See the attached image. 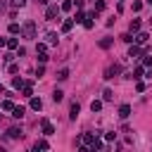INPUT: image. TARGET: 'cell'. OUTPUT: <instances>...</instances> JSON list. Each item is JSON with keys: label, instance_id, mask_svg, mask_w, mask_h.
I'll return each instance as SVG.
<instances>
[{"label": "cell", "instance_id": "30", "mask_svg": "<svg viewBox=\"0 0 152 152\" xmlns=\"http://www.w3.org/2000/svg\"><path fill=\"white\" fill-rule=\"evenodd\" d=\"M95 10H97V12H102V10H104V2H102V0H97V2H95Z\"/></svg>", "mask_w": 152, "mask_h": 152}, {"label": "cell", "instance_id": "14", "mask_svg": "<svg viewBox=\"0 0 152 152\" xmlns=\"http://www.w3.org/2000/svg\"><path fill=\"white\" fill-rule=\"evenodd\" d=\"M21 93H24L26 97H31V95H33V86H31V81H28V83H24V88H21Z\"/></svg>", "mask_w": 152, "mask_h": 152}, {"label": "cell", "instance_id": "24", "mask_svg": "<svg viewBox=\"0 0 152 152\" xmlns=\"http://www.w3.org/2000/svg\"><path fill=\"white\" fill-rule=\"evenodd\" d=\"M57 78H59V81H66V78H69V69H62V71L57 74Z\"/></svg>", "mask_w": 152, "mask_h": 152}, {"label": "cell", "instance_id": "29", "mask_svg": "<svg viewBox=\"0 0 152 152\" xmlns=\"http://www.w3.org/2000/svg\"><path fill=\"white\" fill-rule=\"evenodd\" d=\"M140 10H142V2L135 0V2H133V12H140Z\"/></svg>", "mask_w": 152, "mask_h": 152}, {"label": "cell", "instance_id": "22", "mask_svg": "<svg viewBox=\"0 0 152 152\" xmlns=\"http://www.w3.org/2000/svg\"><path fill=\"white\" fill-rule=\"evenodd\" d=\"M52 100H55V102H62V100H64V93H62V90H55V93H52Z\"/></svg>", "mask_w": 152, "mask_h": 152}, {"label": "cell", "instance_id": "27", "mask_svg": "<svg viewBox=\"0 0 152 152\" xmlns=\"http://www.w3.org/2000/svg\"><path fill=\"white\" fill-rule=\"evenodd\" d=\"M48 147H50V145H48L45 140H38V142H36V150H48Z\"/></svg>", "mask_w": 152, "mask_h": 152}, {"label": "cell", "instance_id": "17", "mask_svg": "<svg viewBox=\"0 0 152 152\" xmlns=\"http://www.w3.org/2000/svg\"><path fill=\"white\" fill-rule=\"evenodd\" d=\"M140 31V19H133L131 21V33H138Z\"/></svg>", "mask_w": 152, "mask_h": 152}, {"label": "cell", "instance_id": "20", "mask_svg": "<svg viewBox=\"0 0 152 152\" xmlns=\"http://www.w3.org/2000/svg\"><path fill=\"white\" fill-rule=\"evenodd\" d=\"M121 40H124V43H135V36H133V33H124Z\"/></svg>", "mask_w": 152, "mask_h": 152}, {"label": "cell", "instance_id": "32", "mask_svg": "<svg viewBox=\"0 0 152 152\" xmlns=\"http://www.w3.org/2000/svg\"><path fill=\"white\" fill-rule=\"evenodd\" d=\"M135 90H138V93H142V90H145V83H142V81H138V83H135Z\"/></svg>", "mask_w": 152, "mask_h": 152}, {"label": "cell", "instance_id": "3", "mask_svg": "<svg viewBox=\"0 0 152 152\" xmlns=\"http://www.w3.org/2000/svg\"><path fill=\"white\" fill-rule=\"evenodd\" d=\"M147 38H150V33H147V31H138V33H135V43H138V45L147 43Z\"/></svg>", "mask_w": 152, "mask_h": 152}, {"label": "cell", "instance_id": "11", "mask_svg": "<svg viewBox=\"0 0 152 152\" xmlns=\"http://www.w3.org/2000/svg\"><path fill=\"white\" fill-rule=\"evenodd\" d=\"M7 135H10L12 140H17V138H21V128H17V126H12V128L7 131Z\"/></svg>", "mask_w": 152, "mask_h": 152}, {"label": "cell", "instance_id": "34", "mask_svg": "<svg viewBox=\"0 0 152 152\" xmlns=\"http://www.w3.org/2000/svg\"><path fill=\"white\" fill-rule=\"evenodd\" d=\"M43 74H45V66H43V64H40V66H38V69H36V76H43Z\"/></svg>", "mask_w": 152, "mask_h": 152}, {"label": "cell", "instance_id": "15", "mask_svg": "<svg viewBox=\"0 0 152 152\" xmlns=\"http://www.w3.org/2000/svg\"><path fill=\"white\" fill-rule=\"evenodd\" d=\"M59 10H62V12H71V10H74V2H71V0H64Z\"/></svg>", "mask_w": 152, "mask_h": 152}, {"label": "cell", "instance_id": "31", "mask_svg": "<svg viewBox=\"0 0 152 152\" xmlns=\"http://www.w3.org/2000/svg\"><path fill=\"white\" fill-rule=\"evenodd\" d=\"M36 50H38V52H45V50H48V43H38V48H36Z\"/></svg>", "mask_w": 152, "mask_h": 152}, {"label": "cell", "instance_id": "19", "mask_svg": "<svg viewBox=\"0 0 152 152\" xmlns=\"http://www.w3.org/2000/svg\"><path fill=\"white\" fill-rule=\"evenodd\" d=\"M78 109H81V107H78V102H71V114H69V116H71V119H76V116H78Z\"/></svg>", "mask_w": 152, "mask_h": 152}, {"label": "cell", "instance_id": "4", "mask_svg": "<svg viewBox=\"0 0 152 152\" xmlns=\"http://www.w3.org/2000/svg\"><path fill=\"white\" fill-rule=\"evenodd\" d=\"M119 71H121V66H119V64H114V66H109V69L104 71V78H114Z\"/></svg>", "mask_w": 152, "mask_h": 152}, {"label": "cell", "instance_id": "7", "mask_svg": "<svg viewBox=\"0 0 152 152\" xmlns=\"http://www.w3.org/2000/svg\"><path fill=\"white\" fill-rule=\"evenodd\" d=\"M31 109L40 112V109H43V100H40V97H31Z\"/></svg>", "mask_w": 152, "mask_h": 152}, {"label": "cell", "instance_id": "13", "mask_svg": "<svg viewBox=\"0 0 152 152\" xmlns=\"http://www.w3.org/2000/svg\"><path fill=\"white\" fill-rule=\"evenodd\" d=\"M5 48H7V50H17V48H19V40H17V38H10V40L5 43Z\"/></svg>", "mask_w": 152, "mask_h": 152}, {"label": "cell", "instance_id": "1", "mask_svg": "<svg viewBox=\"0 0 152 152\" xmlns=\"http://www.w3.org/2000/svg\"><path fill=\"white\" fill-rule=\"evenodd\" d=\"M21 33H24V38L33 40V38H36V21H26V24L21 26Z\"/></svg>", "mask_w": 152, "mask_h": 152}, {"label": "cell", "instance_id": "8", "mask_svg": "<svg viewBox=\"0 0 152 152\" xmlns=\"http://www.w3.org/2000/svg\"><path fill=\"white\" fill-rule=\"evenodd\" d=\"M0 109H2V112H12V109H14V102H12V100H2V102H0Z\"/></svg>", "mask_w": 152, "mask_h": 152}, {"label": "cell", "instance_id": "28", "mask_svg": "<svg viewBox=\"0 0 152 152\" xmlns=\"http://www.w3.org/2000/svg\"><path fill=\"white\" fill-rule=\"evenodd\" d=\"M12 88H24V81H21V78H14V81H12Z\"/></svg>", "mask_w": 152, "mask_h": 152}, {"label": "cell", "instance_id": "21", "mask_svg": "<svg viewBox=\"0 0 152 152\" xmlns=\"http://www.w3.org/2000/svg\"><path fill=\"white\" fill-rule=\"evenodd\" d=\"M140 55V48L138 45H131V50H128V57H138Z\"/></svg>", "mask_w": 152, "mask_h": 152}, {"label": "cell", "instance_id": "12", "mask_svg": "<svg viewBox=\"0 0 152 152\" xmlns=\"http://www.w3.org/2000/svg\"><path fill=\"white\" fill-rule=\"evenodd\" d=\"M95 138H97V135H93V133H86V135H83V145H86V147H90V145L95 142Z\"/></svg>", "mask_w": 152, "mask_h": 152}, {"label": "cell", "instance_id": "2", "mask_svg": "<svg viewBox=\"0 0 152 152\" xmlns=\"http://www.w3.org/2000/svg\"><path fill=\"white\" fill-rule=\"evenodd\" d=\"M57 12H59V10H57V5H50V7L45 10V19H50V21H52V19L57 17Z\"/></svg>", "mask_w": 152, "mask_h": 152}, {"label": "cell", "instance_id": "33", "mask_svg": "<svg viewBox=\"0 0 152 152\" xmlns=\"http://www.w3.org/2000/svg\"><path fill=\"white\" fill-rule=\"evenodd\" d=\"M12 5H14V7H24V5H26V0H12Z\"/></svg>", "mask_w": 152, "mask_h": 152}, {"label": "cell", "instance_id": "9", "mask_svg": "<svg viewBox=\"0 0 152 152\" xmlns=\"http://www.w3.org/2000/svg\"><path fill=\"white\" fill-rule=\"evenodd\" d=\"M119 116H121V119H128V116H131V107H128V104H121V107H119Z\"/></svg>", "mask_w": 152, "mask_h": 152}, {"label": "cell", "instance_id": "18", "mask_svg": "<svg viewBox=\"0 0 152 152\" xmlns=\"http://www.w3.org/2000/svg\"><path fill=\"white\" fill-rule=\"evenodd\" d=\"M10 33H12V36H17V33H21V26L12 21V24H10Z\"/></svg>", "mask_w": 152, "mask_h": 152}, {"label": "cell", "instance_id": "5", "mask_svg": "<svg viewBox=\"0 0 152 152\" xmlns=\"http://www.w3.org/2000/svg\"><path fill=\"white\" fill-rule=\"evenodd\" d=\"M71 28H74V19H64L62 21V33H69Z\"/></svg>", "mask_w": 152, "mask_h": 152}, {"label": "cell", "instance_id": "16", "mask_svg": "<svg viewBox=\"0 0 152 152\" xmlns=\"http://www.w3.org/2000/svg\"><path fill=\"white\" fill-rule=\"evenodd\" d=\"M24 112H26L24 107H14V109H12V116H14V119H21V116H24Z\"/></svg>", "mask_w": 152, "mask_h": 152}, {"label": "cell", "instance_id": "26", "mask_svg": "<svg viewBox=\"0 0 152 152\" xmlns=\"http://www.w3.org/2000/svg\"><path fill=\"white\" fill-rule=\"evenodd\" d=\"M114 138H116V133H114V131H107V133H104V140H107V142H112Z\"/></svg>", "mask_w": 152, "mask_h": 152}, {"label": "cell", "instance_id": "10", "mask_svg": "<svg viewBox=\"0 0 152 152\" xmlns=\"http://www.w3.org/2000/svg\"><path fill=\"white\" fill-rule=\"evenodd\" d=\"M55 133V126L50 121H43V135H52Z\"/></svg>", "mask_w": 152, "mask_h": 152}, {"label": "cell", "instance_id": "23", "mask_svg": "<svg viewBox=\"0 0 152 152\" xmlns=\"http://www.w3.org/2000/svg\"><path fill=\"white\" fill-rule=\"evenodd\" d=\"M90 109H93V112H100V109H102V102H100V100H93V102H90Z\"/></svg>", "mask_w": 152, "mask_h": 152}, {"label": "cell", "instance_id": "6", "mask_svg": "<svg viewBox=\"0 0 152 152\" xmlns=\"http://www.w3.org/2000/svg\"><path fill=\"white\" fill-rule=\"evenodd\" d=\"M45 43H48V45H57V33H55V31L45 33Z\"/></svg>", "mask_w": 152, "mask_h": 152}, {"label": "cell", "instance_id": "25", "mask_svg": "<svg viewBox=\"0 0 152 152\" xmlns=\"http://www.w3.org/2000/svg\"><path fill=\"white\" fill-rule=\"evenodd\" d=\"M109 45H112V38H102V40H100V48H104V50H107Z\"/></svg>", "mask_w": 152, "mask_h": 152}]
</instances>
